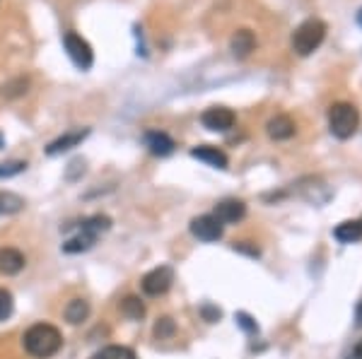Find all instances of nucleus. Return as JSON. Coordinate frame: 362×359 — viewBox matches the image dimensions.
I'll return each instance as SVG.
<instances>
[{
	"instance_id": "obj_7",
	"label": "nucleus",
	"mask_w": 362,
	"mask_h": 359,
	"mask_svg": "<svg viewBox=\"0 0 362 359\" xmlns=\"http://www.w3.org/2000/svg\"><path fill=\"white\" fill-rule=\"evenodd\" d=\"M201 123L206 125L208 130H213V133H227V130L234 128V123H237V116L227 107H211L203 111Z\"/></svg>"
},
{
	"instance_id": "obj_1",
	"label": "nucleus",
	"mask_w": 362,
	"mask_h": 359,
	"mask_svg": "<svg viewBox=\"0 0 362 359\" xmlns=\"http://www.w3.org/2000/svg\"><path fill=\"white\" fill-rule=\"evenodd\" d=\"M24 352L31 359H51L61 352L63 347V333L54 323H34L24 330L22 335Z\"/></svg>"
},
{
	"instance_id": "obj_15",
	"label": "nucleus",
	"mask_w": 362,
	"mask_h": 359,
	"mask_svg": "<svg viewBox=\"0 0 362 359\" xmlns=\"http://www.w3.org/2000/svg\"><path fill=\"white\" fill-rule=\"evenodd\" d=\"M90 311L92 309H90V302H87V299L75 297L66 304V309H63V319H66L70 326H80L90 319Z\"/></svg>"
},
{
	"instance_id": "obj_10",
	"label": "nucleus",
	"mask_w": 362,
	"mask_h": 359,
	"mask_svg": "<svg viewBox=\"0 0 362 359\" xmlns=\"http://www.w3.org/2000/svg\"><path fill=\"white\" fill-rule=\"evenodd\" d=\"M215 217H218L223 224H237V222L244 220L246 215V205L237 198H227L223 203L215 205Z\"/></svg>"
},
{
	"instance_id": "obj_12",
	"label": "nucleus",
	"mask_w": 362,
	"mask_h": 359,
	"mask_svg": "<svg viewBox=\"0 0 362 359\" xmlns=\"http://www.w3.org/2000/svg\"><path fill=\"white\" fill-rule=\"evenodd\" d=\"M143 142H145V147H148V150L155 157L172 155V152H174V147H176V142L172 140L167 133H162V130H148V133L143 135Z\"/></svg>"
},
{
	"instance_id": "obj_31",
	"label": "nucleus",
	"mask_w": 362,
	"mask_h": 359,
	"mask_svg": "<svg viewBox=\"0 0 362 359\" xmlns=\"http://www.w3.org/2000/svg\"><path fill=\"white\" fill-rule=\"evenodd\" d=\"M5 147V138H3V133H0V150Z\"/></svg>"
},
{
	"instance_id": "obj_29",
	"label": "nucleus",
	"mask_w": 362,
	"mask_h": 359,
	"mask_svg": "<svg viewBox=\"0 0 362 359\" xmlns=\"http://www.w3.org/2000/svg\"><path fill=\"white\" fill-rule=\"evenodd\" d=\"M358 326H362V304L358 306Z\"/></svg>"
},
{
	"instance_id": "obj_11",
	"label": "nucleus",
	"mask_w": 362,
	"mask_h": 359,
	"mask_svg": "<svg viewBox=\"0 0 362 359\" xmlns=\"http://www.w3.org/2000/svg\"><path fill=\"white\" fill-rule=\"evenodd\" d=\"M266 133H269L271 140H290L292 135L297 133V125L290 116L285 114H278L266 123Z\"/></svg>"
},
{
	"instance_id": "obj_9",
	"label": "nucleus",
	"mask_w": 362,
	"mask_h": 359,
	"mask_svg": "<svg viewBox=\"0 0 362 359\" xmlns=\"http://www.w3.org/2000/svg\"><path fill=\"white\" fill-rule=\"evenodd\" d=\"M87 135H90V128L68 130V133H63L61 138H56L54 142H49V145H46V155H49V157L63 155V152L73 150V147H77L80 142H85Z\"/></svg>"
},
{
	"instance_id": "obj_17",
	"label": "nucleus",
	"mask_w": 362,
	"mask_h": 359,
	"mask_svg": "<svg viewBox=\"0 0 362 359\" xmlns=\"http://www.w3.org/2000/svg\"><path fill=\"white\" fill-rule=\"evenodd\" d=\"M94 244H97V236L90 234V231H85V229H80L75 236H70V239L63 244V251L66 253H85V251H90Z\"/></svg>"
},
{
	"instance_id": "obj_30",
	"label": "nucleus",
	"mask_w": 362,
	"mask_h": 359,
	"mask_svg": "<svg viewBox=\"0 0 362 359\" xmlns=\"http://www.w3.org/2000/svg\"><path fill=\"white\" fill-rule=\"evenodd\" d=\"M355 20H358V24H360V27H362V8L358 10V17H355Z\"/></svg>"
},
{
	"instance_id": "obj_19",
	"label": "nucleus",
	"mask_w": 362,
	"mask_h": 359,
	"mask_svg": "<svg viewBox=\"0 0 362 359\" xmlns=\"http://www.w3.org/2000/svg\"><path fill=\"white\" fill-rule=\"evenodd\" d=\"M121 314L126 316L128 321H143V316H145V304H143V299L140 297H126L123 302H121Z\"/></svg>"
},
{
	"instance_id": "obj_26",
	"label": "nucleus",
	"mask_w": 362,
	"mask_h": 359,
	"mask_svg": "<svg viewBox=\"0 0 362 359\" xmlns=\"http://www.w3.org/2000/svg\"><path fill=\"white\" fill-rule=\"evenodd\" d=\"M237 326L241 330H246V333H256L259 330V326L251 321V316H246V314H237Z\"/></svg>"
},
{
	"instance_id": "obj_16",
	"label": "nucleus",
	"mask_w": 362,
	"mask_h": 359,
	"mask_svg": "<svg viewBox=\"0 0 362 359\" xmlns=\"http://www.w3.org/2000/svg\"><path fill=\"white\" fill-rule=\"evenodd\" d=\"M333 236H335V241H340V244H355V241L362 239V222L360 220L340 222V224L333 229Z\"/></svg>"
},
{
	"instance_id": "obj_6",
	"label": "nucleus",
	"mask_w": 362,
	"mask_h": 359,
	"mask_svg": "<svg viewBox=\"0 0 362 359\" xmlns=\"http://www.w3.org/2000/svg\"><path fill=\"white\" fill-rule=\"evenodd\" d=\"M223 231H225V224L215 217V215H201V217L191 220V234L196 236L198 241L213 244V241L223 239Z\"/></svg>"
},
{
	"instance_id": "obj_4",
	"label": "nucleus",
	"mask_w": 362,
	"mask_h": 359,
	"mask_svg": "<svg viewBox=\"0 0 362 359\" xmlns=\"http://www.w3.org/2000/svg\"><path fill=\"white\" fill-rule=\"evenodd\" d=\"M63 49H66L68 58H70L75 68H80V70H90L92 68V63H94L92 46L87 44L80 34H75V31H66V34H63Z\"/></svg>"
},
{
	"instance_id": "obj_24",
	"label": "nucleus",
	"mask_w": 362,
	"mask_h": 359,
	"mask_svg": "<svg viewBox=\"0 0 362 359\" xmlns=\"http://www.w3.org/2000/svg\"><path fill=\"white\" fill-rule=\"evenodd\" d=\"M24 169H27V162H3L0 165V178H10V176H17V174H22Z\"/></svg>"
},
{
	"instance_id": "obj_21",
	"label": "nucleus",
	"mask_w": 362,
	"mask_h": 359,
	"mask_svg": "<svg viewBox=\"0 0 362 359\" xmlns=\"http://www.w3.org/2000/svg\"><path fill=\"white\" fill-rule=\"evenodd\" d=\"M92 359H138V357H135V352L126 345H107L99 352H94Z\"/></svg>"
},
{
	"instance_id": "obj_28",
	"label": "nucleus",
	"mask_w": 362,
	"mask_h": 359,
	"mask_svg": "<svg viewBox=\"0 0 362 359\" xmlns=\"http://www.w3.org/2000/svg\"><path fill=\"white\" fill-rule=\"evenodd\" d=\"M355 359H362V340L355 345Z\"/></svg>"
},
{
	"instance_id": "obj_20",
	"label": "nucleus",
	"mask_w": 362,
	"mask_h": 359,
	"mask_svg": "<svg viewBox=\"0 0 362 359\" xmlns=\"http://www.w3.org/2000/svg\"><path fill=\"white\" fill-rule=\"evenodd\" d=\"M80 229L90 231V234H94L99 239V236L104 234V231L112 229V217H107V215H92V217L82 220Z\"/></svg>"
},
{
	"instance_id": "obj_5",
	"label": "nucleus",
	"mask_w": 362,
	"mask_h": 359,
	"mask_svg": "<svg viewBox=\"0 0 362 359\" xmlns=\"http://www.w3.org/2000/svg\"><path fill=\"white\" fill-rule=\"evenodd\" d=\"M172 282H174V270L169 266H157L143 275L140 289H143L145 297H162V294L169 292Z\"/></svg>"
},
{
	"instance_id": "obj_3",
	"label": "nucleus",
	"mask_w": 362,
	"mask_h": 359,
	"mask_svg": "<svg viewBox=\"0 0 362 359\" xmlns=\"http://www.w3.org/2000/svg\"><path fill=\"white\" fill-rule=\"evenodd\" d=\"M324 36H326V24L322 20L312 17V20H304L300 27L295 29L292 34V51L297 56H309L322 46Z\"/></svg>"
},
{
	"instance_id": "obj_18",
	"label": "nucleus",
	"mask_w": 362,
	"mask_h": 359,
	"mask_svg": "<svg viewBox=\"0 0 362 359\" xmlns=\"http://www.w3.org/2000/svg\"><path fill=\"white\" fill-rule=\"evenodd\" d=\"M24 210V198L13 191H0V217H10Z\"/></svg>"
},
{
	"instance_id": "obj_8",
	"label": "nucleus",
	"mask_w": 362,
	"mask_h": 359,
	"mask_svg": "<svg viewBox=\"0 0 362 359\" xmlns=\"http://www.w3.org/2000/svg\"><path fill=\"white\" fill-rule=\"evenodd\" d=\"M24 266H27V258L20 249H15V246H3L0 249V275L13 277L22 273Z\"/></svg>"
},
{
	"instance_id": "obj_2",
	"label": "nucleus",
	"mask_w": 362,
	"mask_h": 359,
	"mask_svg": "<svg viewBox=\"0 0 362 359\" xmlns=\"http://www.w3.org/2000/svg\"><path fill=\"white\" fill-rule=\"evenodd\" d=\"M360 128V111L348 102H338L329 109V130L333 138L348 140Z\"/></svg>"
},
{
	"instance_id": "obj_23",
	"label": "nucleus",
	"mask_w": 362,
	"mask_h": 359,
	"mask_svg": "<svg viewBox=\"0 0 362 359\" xmlns=\"http://www.w3.org/2000/svg\"><path fill=\"white\" fill-rule=\"evenodd\" d=\"M152 333H155L157 340H169V337H174V333H176V323L169 319V316H162V319H157Z\"/></svg>"
},
{
	"instance_id": "obj_22",
	"label": "nucleus",
	"mask_w": 362,
	"mask_h": 359,
	"mask_svg": "<svg viewBox=\"0 0 362 359\" xmlns=\"http://www.w3.org/2000/svg\"><path fill=\"white\" fill-rule=\"evenodd\" d=\"M27 87H29L27 77H15V80L3 84V97L5 99H17V97H22V94H27Z\"/></svg>"
},
{
	"instance_id": "obj_25",
	"label": "nucleus",
	"mask_w": 362,
	"mask_h": 359,
	"mask_svg": "<svg viewBox=\"0 0 362 359\" xmlns=\"http://www.w3.org/2000/svg\"><path fill=\"white\" fill-rule=\"evenodd\" d=\"M15 302H13V294L8 289H0V321H8L13 316Z\"/></svg>"
},
{
	"instance_id": "obj_27",
	"label": "nucleus",
	"mask_w": 362,
	"mask_h": 359,
	"mask_svg": "<svg viewBox=\"0 0 362 359\" xmlns=\"http://www.w3.org/2000/svg\"><path fill=\"white\" fill-rule=\"evenodd\" d=\"M201 314L206 316V321H211V323H215V321L220 319V309H213V306H203Z\"/></svg>"
},
{
	"instance_id": "obj_13",
	"label": "nucleus",
	"mask_w": 362,
	"mask_h": 359,
	"mask_svg": "<svg viewBox=\"0 0 362 359\" xmlns=\"http://www.w3.org/2000/svg\"><path fill=\"white\" fill-rule=\"evenodd\" d=\"M256 49V36L251 29H237L229 39V51L234 58H246Z\"/></svg>"
},
{
	"instance_id": "obj_14",
	"label": "nucleus",
	"mask_w": 362,
	"mask_h": 359,
	"mask_svg": "<svg viewBox=\"0 0 362 359\" xmlns=\"http://www.w3.org/2000/svg\"><path fill=\"white\" fill-rule=\"evenodd\" d=\"M191 157L198 162H206L208 167H215V169H227V155L223 150L213 145H198L191 150Z\"/></svg>"
}]
</instances>
